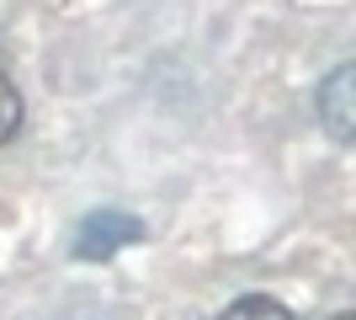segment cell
<instances>
[{"mask_svg": "<svg viewBox=\"0 0 356 320\" xmlns=\"http://www.w3.org/2000/svg\"><path fill=\"white\" fill-rule=\"evenodd\" d=\"M134 241H144V224H138L134 213L102 208V213H86V219H80V229H74V257L80 261H106Z\"/></svg>", "mask_w": 356, "mask_h": 320, "instance_id": "6da1fadb", "label": "cell"}, {"mask_svg": "<svg viewBox=\"0 0 356 320\" xmlns=\"http://www.w3.org/2000/svg\"><path fill=\"white\" fill-rule=\"evenodd\" d=\"M351 80H356V70L341 64V70H330V80L319 86V123L330 128L335 144H351Z\"/></svg>", "mask_w": 356, "mask_h": 320, "instance_id": "7a4b0ae2", "label": "cell"}, {"mask_svg": "<svg viewBox=\"0 0 356 320\" xmlns=\"http://www.w3.org/2000/svg\"><path fill=\"white\" fill-rule=\"evenodd\" d=\"M218 320H298V315L282 305V299H271V294H239Z\"/></svg>", "mask_w": 356, "mask_h": 320, "instance_id": "3957f363", "label": "cell"}, {"mask_svg": "<svg viewBox=\"0 0 356 320\" xmlns=\"http://www.w3.org/2000/svg\"><path fill=\"white\" fill-rule=\"evenodd\" d=\"M22 118H27V107H22V91H16V80L0 70V144H11L22 134Z\"/></svg>", "mask_w": 356, "mask_h": 320, "instance_id": "277c9868", "label": "cell"}, {"mask_svg": "<svg viewBox=\"0 0 356 320\" xmlns=\"http://www.w3.org/2000/svg\"><path fill=\"white\" fill-rule=\"evenodd\" d=\"M335 320H351V315H335Z\"/></svg>", "mask_w": 356, "mask_h": 320, "instance_id": "5b68a950", "label": "cell"}]
</instances>
